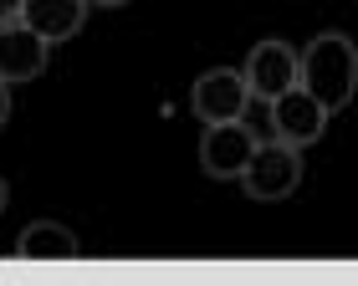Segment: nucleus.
<instances>
[{"label": "nucleus", "mask_w": 358, "mask_h": 286, "mask_svg": "<svg viewBox=\"0 0 358 286\" xmlns=\"http://www.w3.org/2000/svg\"><path fill=\"white\" fill-rule=\"evenodd\" d=\"M46 57H52V41H41L31 26L6 21L0 26V82H31V77L46 72Z\"/></svg>", "instance_id": "7"}, {"label": "nucleus", "mask_w": 358, "mask_h": 286, "mask_svg": "<svg viewBox=\"0 0 358 286\" xmlns=\"http://www.w3.org/2000/svg\"><path fill=\"white\" fill-rule=\"evenodd\" d=\"M21 26H31L41 41H72L87 21V0H21Z\"/></svg>", "instance_id": "8"}, {"label": "nucleus", "mask_w": 358, "mask_h": 286, "mask_svg": "<svg viewBox=\"0 0 358 286\" xmlns=\"http://www.w3.org/2000/svg\"><path fill=\"white\" fill-rule=\"evenodd\" d=\"M271 107V128L282 143H292V149H307V143H317L322 128H328V107H322L313 92H302V87H287V92H276V98L266 103Z\"/></svg>", "instance_id": "3"}, {"label": "nucleus", "mask_w": 358, "mask_h": 286, "mask_svg": "<svg viewBox=\"0 0 358 286\" xmlns=\"http://www.w3.org/2000/svg\"><path fill=\"white\" fill-rule=\"evenodd\" d=\"M189 107L200 123H225V118H241L251 107V92H246V77L231 72V67H215L205 72L189 92Z\"/></svg>", "instance_id": "6"}, {"label": "nucleus", "mask_w": 358, "mask_h": 286, "mask_svg": "<svg viewBox=\"0 0 358 286\" xmlns=\"http://www.w3.org/2000/svg\"><path fill=\"white\" fill-rule=\"evenodd\" d=\"M15 15H21V0H0V26L15 21Z\"/></svg>", "instance_id": "10"}, {"label": "nucleus", "mask_w": 358, "mask_h": 286, "mask_svg": "<svg viewBox=\"0 0 358 286\" xmlns=\"http://www.w3.org/2000/svg\"><path fill=\"white\" fill-rule=\"evenodd\" d=\"M241 184H246L251 200H287L297 195L302 184V149H292V143H256L246 169H241Z\"/></svg>", "instance_id": "2"}, {"label": "nucleus", "mask_w": 358, "mask_h": 286, "mask_svg": "<svg viewBox=\"0 0 358 286\" xmlns=\"http://www.w3.org/2000/svg\"><path fill=\"white\" fill-rule=\"evenodd\" d=\"M15 256H21V261H72V256H83V246H77V235H72L67 225L36 220V225L21 230V241H15Z\"/></svg>", "instance_id": "9"}, {"label": "nucleus", "mask_w": 358, "mask_h": 286, "mask_svg": "<svg viewBox=\"0 0 358 286\" xmlns=\"http://www.w3.org/2000/svg\"><path fill=\"white\" fill-rule=\"evenodd\" d=\"M6 118H10V87L0 82V123H6Z\"/></svg>", "instance_id": "11"}, {"label": "nucleus", "mask_w": 358, "mask_h": 286, "mask_svg": "<svg viewBox=\"0 0 358 286\" xmlns=\"http://www.w3.org/2000/svg\"><path fill=\"white\" fill-rule=\"evenodd\" d=\"M297 87L313 92L328 113L353 103V92H358V52H353V41L343 31H322L317 41H307V52L297 57Z\"/></svg>", "instance_id": "1"}, {"label": "nucleus", "mask_w": 358, "mask_h": 286, "mask_svg": "<svg viewBox=\"0 0 358 286\" xmlns=\"http://www.w3.org/2000/svg\"><path fill=\"white\" fill-rule=\"evenodd\" d=\"M87 6H128V0H87Z\"/></svg>", "instance_id": "12"}, {"label": "nucleus", "mask_w": 358, "mask_h": 286, "mask_svg": "<svg viewBox=\"0 0 358 286\" xmlns=\"http://www.w3.org/2000/svg\"><path fill=\"white\" fill-rule=\"evenodd\" d=\"M0 210H6V184H0Z\"/></svg>", "instance_id": "13"}, {"label": "nucleus", "mask_w": 358, "mask_h": 286, "mask_svg": "<svg viewBox=\"0 0 358 286\" xmlns=\"http://www.w3.org/2000/svg\"><path fill=\"white\" fill-rule=\"evenodd\" d=\"M251 149H256V133H251L241 118L205 123V138H200V169L210 174V179H241V169H246Z\"/></svg>", "instance_id": "4"}, {"label": "nucleus", "mask_w": 358, "mask_h": 286, "mask_svg": "<svg viewBox=\"0 0 358 286\" xmlns=\"http://www.w3.org/2000/svg\"><path fill=\"white\" fill-rule=\"evenodd\" d=\"M241 77H246L251 103H271L276 92L297 87V52H292L287 41H262V46H256V52L246 57Z\"/></svg>", "instance_id": "5"}]
</instances>
